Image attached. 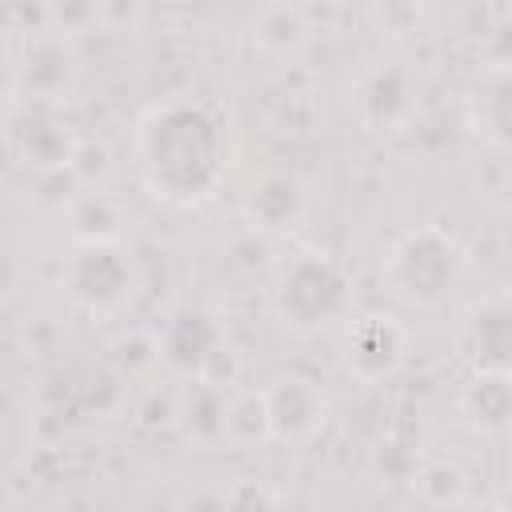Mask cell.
<instances>
[{
    "mask_svg": "<svg viewBox=\"0 0 512 512\" xmlns=\"http://www.w3.org/2000/svg\"><path fill=\"white\" fill-rule=\"evenodd\" d=\"M468 276V248L444 224H416L404 228L380 260L384 292L408 312H436L444 308Z\"/></svg>",
    "mask_w": 512,
    "mask_h": 512,
    "instance_id": "obj_2",
    "label": "cell"
},
{
    "mask_svg": "<svg viewBox=\"0 0 512 512\" xmlns=\"http://www.w3.org/2000/svg\"><path fill=\"white\" fill-rule=\"evenodd\" d=\"M60 288L92 320L124 316L140 292V264L132 248L120 240L104 244H72V252L60 264Z\"/></svg>",
    "mask_w": 512,
    "mask_h": 512,
    "instance_id": "obj_4",
    "label": "cell"
},
{
    "mask_svg": "<svg viewBox=\"0 0 512 512\" xmlns=\"http://www.w3.org/2000/svg\"><path fill=\"white\" fill-rule=\"evenodd\" d=\"M220 500H224V512H280L284 508V496L268 480H260V476L232 480L220 492Z\"/></svg>",
    "mask_w": 512,
    "mask_h": 512,
    "instance_id": "obj_20",
    "label": "cell"
},
{
    "mask_svg": "<svg viewBox=\"0 0 512 512\" xmlns=\"http://www.w3.org/2000/svg\"><path fill=\"white\" fill-rule=\"evenodd\" d=\"M468 124L492 152H500V156L508 152V144H512V72H508V60H492L480 68L476 88L468 92Z\"/></svg>",
    "mask_w": 512,
    "mask_h": 512,
    "instance_id": "obj_15",
    "label": "cell"
},
{
    "mask_svg": "<svg viewBox=\"0 0 512 512\" xmlns=\"http://www.w3.org/2000/svg\"><path fill=\"white\" fill-rule=\"evenodd\" d=\"M124 224H128V212L108 188H84L68 204V232H72L76 244L120 240Z\"/></svg>",
    "mask_w": 512,
    "mask_h": 512,
    "instance_id": "obj_17",
    "label": "cell"
},
{
    "mask_svg": "<svg viewBox=\"0 0 512 512\" xmlns=\"http://www.w3.org/2000/svg\"><path fill=\"white\" fill-rule=\"evenodd\" d=\"M452 348L468 364V372H508V364H512V300H508V292L472 300L456 320Z\"/></svg>",
    "mask_w": 512,
    "mask_h": 512,
    "instance_id": "obj_12",
    "label": "cell"
},
{
    "mask_svg": "<svg viewBox=\"0 0 512 512\" xmlns=\"http://www.w3.org/2000/svg\"><path fill=\"white\" fill-rule=\"evenodd\" d=\"M244 36H248V44H252V52L260 60H268V64H296L312 48L316 24H312V12L304 4L268 0V4L248 12Z\"/></svg>",
    "mask_w": 512,
    "mask_h": 512,
    "instance_id": "obj_13",
    "label": "cell"
},
{
    "mask_svg": "<svg viewBox=\"0 0 512 512\" xmlns=\"http://www.w3.org/2000/svg\"><path fill=\"white\" fill-rule=\"evenodd\" d=\"M272 316L284 332L292 336H320L344 320H352V280L344 272V264L328 252L304 248L292 252L272 280Z\"/></svg>",
    "mask_w": 512,
    "mask_h": 512,
    "instance_id": "obj_3",
    "label": "cell"
},
{
    "mask_svg": "<svg viewBox=\"0 0 512 512\" xmlns=\"http://www.w3.org/2000/svg\"><path fill=\"white\" fill-rule=\"evenodd\" d=\"M156 352L160 360L180 372L184 380H212V384H224L232 388L236 384V372H240V360L228 344V332L220 328L216 316L200 312V308H184L176 312L164 332L156 336Z\"/></svg>",
    "mask_w": 512,
    "mask_h": 512,
    "instance_id": "obj_6",
    "label": "cell"
},
{
    "mask_svg": "<svg viewBox=\"0 0 512 512\" xmlns=\"http://www.w3.org/2000/svg\"><path fill=\"white\" fill-rule=\"evenodd\" d=\"M16 104V44L8 32H0V112Z\"/></svg>",
    "mask_w": 512,
    "mask_h": 512,
    "instance_id": "obj_22",
    "label": "cell"
},
{
    "mask_svg": "<svg viewBox=\"0 0 512 512\" xmlns=\"http://www.w3.org/2000/svg\"><path fill=\"white\" fill-rule=\"evenodd\" d=\"M268 412H264V396L260 388H228V404H224V448H260L268 444Z\"/></svg>",
    "mask_w": 512,
    "mask_h": 512,
    "instance_id": "obj_18",
    "label": "cell"
},
{
    "mask_svg": "<svg viewBox=\"0 0 512 512\" xmlns=\"http://www.w3.org/2000/svg\"><path fill=\"white\" fill-rule=\"evenodd\" d=\"M80 136L68 128L60 108H44V104H12L8 120H4V148L8 156L36 172V176H52V172H68L72 156H76Z\"/></svg>",
    "mask_w": 512,
    "mask_h": 512,
    "instance_id": "obj_8",
    "label": "cell"
},
{
    "mask_svg": "<svg viewBox=\"0 0 512 512\" xmlns=\"http://www.w3.org/2000/svg\"><path fill=\"white\" fill-rule=\"evenodd\" d=\"M260 396L276 444H308L312 436H320L332 412L324 384L308 372H280L260 388Z\"/></svg>",
    "mask_w": 512,
    "mask_h": 512,
    "instance_id": "obj_11",
    "label": "cell"
},
{
    "mask_svg": "<svg viewBox=\"0 0 512 512\" xmlns=\"http://www.w3.org/2000/svg\"><path fill=\"white\" fill-rule=\"evenodd\" d=\"M456 408L464 424L480 436H504L512 420V372H468Z\"/></svg>",
    "mask_w": 512,
    "mask_h": 512,
    "instance_id": "obj_16",
    "label": "cell"
},
{
    "mask_svg": "<svg viewBox=\"0 0 512 512\" xmlns=\"http://www.w3.org/2000/svg\"><path fill=\"white\" fill-rule=\"evenodd\" d=\"M416 492H420L432 508H440V512L468 500V496H464V472H460L456 464H448V460L424 464L420 476H416Z\"/></svg>",
    "mask_w": 512,
    "mask_h": 512,
    "instance_id": "obj_19",
    "label": "cell"
},
{
    "mask_svg": "<svg viewBox=\"0 0 512 512\" xmlns=\"http://www.w3.org/2000/svg\"><path fill=\"white\" fill-rule=\"evenodd\" d=\"M444 512H504V504L500 500H464V504H456V508H444Z\"/></svg>",
    "mask_w": 512,
    "mask_h": 512,
    "instance_id": "obj_23",
    "label": "cell"
},
{
    "mask_svg": "<svg viewBox=\"0 0 512 512\" xmlns=\"http://www.w3.org/2000/svg\"><path fill=\"white\" fill-rule=\"evenodd\" d=\"M224 404H228L224 384H212V380H200V376L184 380L172 396V424L184 436V444H192L200 452L224 448Z\"/></svg>",
    "mask_w": 512,
    "mask_h": 512,
    "instance_id": "obj_14",
    "label": "cell"
},
{
    "mask_svg": "<svg viewBox=\"0 0 512 512\" xmlns=\"http://www.w3.org/2000/svg\"><path fill=\"white\" fill-rule=\"evenodd\" d=\"M312 216V188L288 164L260 168L240 192V220L260 236H292Z\"/></svg>",
    "mask_w": 512,
    "mask_h": 512,
    "instance_id": "obj_9",
    "label": "cell"
},
{
    "mask_svg": "<svg viewBox=\"0 0 512 512\" xmlns=\"http://www.w3.org/2000/svg\"><path fill=\"white\" fill-rule=\"evenodd\" d=\"M420 76L408 60H372L352 84V112L364 132L396 136L420 116Z\"/></svg>",
    "mask_w": 512,
    "mask_h": 512,
    "instance_id": "obj_7",
    "label": "cell"
},
{
    "mask_svg": "<svg viewBox=\"0 0 512 512\" xmlns=\"http://www.w3.org/2000/svg\"><path fill=\"white\" fill-rule=\"evenodd\" d=\"M412 336L388 312H364L344 320L340 336V368L360 384H380L408 364Z\"/></svg>",
    "mask_w": 512,
    "mask_h": 512,
    "instance_id": "obj_10",
    "label": "cell"
},
{
    "mask_svg": "<svg viewBox=\"0 0 512 512\" xmlns=\"http://www.w3.org/2000/svg\"><path fill=\"white\" fill-rule=\"evenodd\" d=\"M84 80V64L76 52V40L52 32L48 24L36 32H24L16 44V100L20 104H44L60 108L76 100Z\"/></svg>",
    "mask_w": 512,
    "mask_h": 512,
    "instance_id": "obj_5",
    "label": "cell"
},
{
    "mask_svg": "<svg viewBox=\"0 0 512 512\" xmlns=\"http://www.w3.org/2000/svg\"><path fill=\"white\" fill-rule=\"evenodd\" d=\"M132 160L144 192L164 204H204L232 168V128L212 100L168 96L132 128Z\"/></svg>",
    "mask_w": 512,
    "mask_h": 512,
    "instance_id": "obj_1",
    "label": "cell"
},
{
    "mask_svg": "<svg viewBox=\"0 0 512 512\" xmlns=\"http://www.w3.org/2000/svg\"><path fill=\"white\" fill-rule=\"evenodd\" d=\"M364 16H368V24H372L380 36H392V40H396V36L420 32L428 8H424V4H412V0H384V4L364 8Z\"/></svg>",
    "mask_w": 512,
    "mask_h": 512,
    "instance_id": "obj_21",
    "label": "cell"
}]
</instances>
